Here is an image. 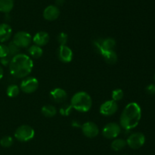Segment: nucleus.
<instances>
[{
  "mask_svg": "<svg viewBox=\"0 0 155 155\" xmlns=\"http://www.w3.org/2000/svg\"><path fill=\"white\" fill-rule=\"evenodd\" d=\"M8 48L9 56L11 57H13V56L18 55V53H20V50H21V48L18 46L13 41H11L9 43L8 45Z\"/></svg>",
  "mask_w": 155,
  "mask_h": 155,
  "instance_id": "4be33fe9",
  "label": "nucleus"
},
{
  "mask_svg": "<svg viewBox=\"0 0 155 155\" xmlns=\"http://www.w3.org/2000/svg\"><path fill=\"white\" fill-rule=\"evenodd\" d=\"M9 56L8 48L7 45L1 43L0 44V59L1 58L6 57V56Z\"/></svg>",
  "mask_w": 155,
  "mask_h": 155,
  "instance_id": "bb28decb",
  "label": "nucleus"
},
{
  "mask_svg": "<svg viewBox=\"0 0 155 155\" xmlns=\"http://www.w3.org/2000/svg\"><path fill=\"white\" fill-rule=\"evenodd\" d=\"M3 76H4V71H3L2 67L1 65H0V80H1V79L2 78Z\"/></svg>",
  "mask_w": 155,
  "mask_h": 155,
  "instance_id": "2f4dec72",
  "label": "nucleus"
},
{
  "mask_svg": "<svg viewBox=\"0 0 155 155\" xmlns=\"http://www.w3.org/2000/svg\"><path fill=\"white\" fill-rule=\"evenodd\" d=\"M35 136V131L28 125L20 126L15 130V138L21 142H27L33 139Z\"/></svg>",
  "mask_w": 155,
  "mask_h": 155,
  "instance_id": "20e7f679",
  "label": "nucleus"
},
{
  "mask_svg": "<svg viewBox=\"0 0 155 155\" xmlns=\"http://www.w3.org/2000/svg\"><path fill=\"white\" fill-rule=\"evenodd\" d=\"M145 91H146L147 94H150V95H154L155 94V84H151L148 85L145 88Z\"/></svg>",
  "mask_w": 155,
  "mask_h": 155,
  "instance_id": "cd10ccee",
  "label": "nucleus"
},
{
  "mask_svg": "<svg viewBox=\"0 0 155 155\" xmlns=\"http://www.w3.org/2000/svg\"><path fill=\"white\" fill-rule=\"evenodd\" d=\"M64 2H65V0H55V4L57 5V6L63 5Z\"/></svg>",
  "mask_w": 155,
  "mask_h": 155,
  "instance_id": "7c9ffc66",
  "label": "nucleus"
},
{
  "mask_svg": "<svg viewBox=\"0 0 155 155\" xmlns=\"http://www.w3.org/2000/svg\"><path fill=\"white\" fill-rule=\"evenodd\" d=\"M73 109L80 112H86L92 108V100L85 91H79L73 95L71 100Z\"/></svg>",
  "mask_w": 155,
  "mask_h": 155,
  "instance_id": "7ed1b4c3",
  "label": "nucleus"
},
{
  "mask_svg": "<svg viewBox=\"0 0 155 155\" xmlns=\"http://www.w3.org/2000/svg\"><path fill=\"white\" fill-rule=\"evenodd\" d=\"M14 140L13 138L11 136H5L0 140V144L3 147H9L13 144Z\"/></svg>",
  "mask_w": 155,
  "mask_h": 155,
  "instance_id": "393cba45",
  "label": "nucleus"
},
{
  "mask_svg": "<svg viewBox=\"0 0 155 155\" xmlns=\"http://www.w3.org/2000/svg\"><path fill=\"white\" fill-rule=\"evenodd\" d=\"M33 62L30 56L24 53H18L12 58L9 64L11 74L16 78H24L31 73Z\"/></svg>",
  "mask_w": 155,
  "mask_h": 155,
  "instance_id": "f257e3e1",
  "label": "nucleus"
},
{
  "mask_svg": "<svg viewBox=\"0 0 155 155\" xmlns=\"http://www.w3.org/2000/svg\"><path fill=\"white\" fill-rule=\"evenodd\" d=\"M50 98L55 103H64L68 98V94L64 89L60 88H54L50 92Z\"/></svg>",
  "mask_w": 155,
  "mask_h": 155,
  "instance_id": "ddd939ff",
  "label": "nucleus"
},
{
  "mask_svg": "<svg viewBox=\"0 0 155 155\" xmlns=\"http://www.w3.org/2000/svg\"><path fill=\"white\" fill-rule=\"evenodd\" d=\"M12 57H11L10 56H8L4 58H1V59H0V62H1L2 65H4V66H7V65H9V64H10L11 60H12Z\"/></svg>",
  "mask_w": 155,
  "mask_h": 155,
  "instance_id": "c85d7f7f",
  "label": "nucleus"
},
{
  "mask_svg": "<svg viewBox=\"0 0 155 155\" xmlns=\"http://www.w3.org/2000/svg\"><path fill=\"white\" fill-rule=\"evenodd\" d=\"M83 135L89 138H95L99 134L98 126L93 122H86L81 126Z\"/></svg>",
  "mask_w": 155,
  "mask_h": 155,
  "instance_id": "9d476101",
  "label": "nucleus"
},
{
  "mask_svg": "<svg viewBox=\"0 0 155 155\" xmlns=\"http://www.w3.org/2000/svg\"><path fill=\"white\" fill-rule=\"evenodd\" d=\"M68 40V35L64 32H61L57 36V41L60 46L66 45Z\"/></svg>",
  "mask_w": 155,
  "mask_h": 155,
  "instance_id": "a878e982",
  "label": "nucleus"
},
{
  "mask_svg": "<svg viewBox=\"0 0 155 155\" xmlns=\"http://www.w3.org/2000/svg\"><path fill=\"white\" fill-rule=\"evenodd\" d=\"M71 125H72V126H74V127H75V128L81 127V125H80V122H77V120H74V121H72Z\"/></svg>",
  "mask_w": 155,
  "mask_h": 155,
  "instance_id": "c756f323",
  "label": "nucleus"
},
{
  "mask_svg": "<svg viewBox=\"0 0 155 155\" xmlns=\"http://www.w3.org/2000/svg\"><path fill=\"white\" fill-rule=\"evenodd\" d=\"M58 57L61 62L64 63H69L72 61L74 53L72 50L67 45L60 46L57 51Z\"/></svg>",
  "mask_w": 155,
  "mask_h": 155,
  "instance_id": "9b49d317",
  "label": "nucleus"
},
{
  "mask_svg": "<svg viewBox=\"0 0 155 155\" xmlns=\"http://www.w3.org/2000/svg\"><path fill=\"white\" fill-rule=\"evenodd\" d=\"M124 93L122 89H120V88H117V89L114 90L111 93V100H114V101L118 102L120 100H122L124 98Z\"/></svg>",
  "mask_w": 155,
  "mask_h": 155,
  "instance_id": "5701e85b",
  "label": "nucleus"
},
{
  "mask_svg": "<svg viewBox=\"0 0 155 155\" xmlns=\"http://www.w3.org/2000/svg\"><path fill=\"white\" fill-rule=\"evenodd\" d=\"M118 110V104L117 102L114 101L113 100H107L104 102L100 106L99 112L102 115L104 116H110L113 115Z\"/></svg>",
  "mask_w": 155,
  "mask_h": 155,
  "instance_id": "1a4fd4ad",
  "label": "nucleus"
},
{
  "mask_svg": "<svg viewBox=\"0 0 155 155\" xmlns=\"http://www.w3.org/2000/svg\"><path fill=\"white\" fill-rule=\"evenodd\" d=\"M145 136L142 132H134L128 137L127 140V145L132 149H139L144 145Z\"/></svg>",
  "mask_w": 155,
  "mask_h": 155,
  "instance_id": "6e6552de",
  "label": "nucleus"
},
{
  "mask_svg": "<svg viewBox=\"0 0 155 155\" xmlns=\"http://www.w3.org/2000/svg\"><path fill=\"white\" fill-rule=\"evenodd\" d=\"M20 87L18 86L17 84H10L8 86L7 90H6V93H7V95L9 97H16L17 96H18V94H20Z\"/></svg>",
  "mask_w": 155,
  "mask_h": 155,
  "instance_id": "412c9836",
  "label": "nucleus"
},
{
  "mask_svg": "<svg viewBox=\"0 0 155 155\" xmlns=\"http://www.w3.org/2000/svg\"><path fill=\"white\" fill-rule=\"evenodd\" d=\"M14 5V0H0V12L8 14L13 9Z\"/></svg>",
  "mask_w": 155,
  "mask_h": 155,
  "instance_id": "f3484780",
  "label": "nucleus"
},
{
  "mask_svg": "<svg viewBox=\"0 0 155 155\" xmlns=\"http://www.w3.org/2000/svg\"><path fill=\"white\" fill-rule=\"evenodd\" d=\"M39 88V81L34 77H26L20 85V89L25 94L34 93Z\"/></svg>",
  "mask_w": 155,
  "mask_h": 155,
  "instance_id": "39448f33",
  "label": "nucleus"
},
{
  "mask_svg": "<svg viewBox=\"0 0 155 155\" xmlns=\"http://www.w3.org/2000/svg\"><path fill=\"white\" fill-rule=\"evenodd\" d=\"M101 56L104 58V61L109 65H114L117 62V54L114 50H108L101 53Z\"/></svg>",
  "mask_w": 155,
  "mask_h": 155,
  "instance_id": "dca6fc26",
  "label": "nucleus"
},
{
  "mask_svg": "<svg viewBox=\"0 0 155 155\" xmlns=\"http://www.w3.org/2000/svg\"><path fill=\"white\" fill-rule=\"evenodd\" d=\"M73 107L71 104H68V103H64V104L62 105L61 106L60 109H59V112H60L61 115H64V116H68L70 115V113L72 111Z\"/></svg>",
  "mask_w": 155,
  "mask_h": 155,
  "instance_id": "b1692460",
  "label": "nucleus"
},
{
  "mask_svg": "<svg viewBox=\"0 0 155 155\" xmlns=\"http://www.w3.org/2000/svg\"><path fill=\"white\" fill-rule=\"evenodd\" d=\"M12 34V29L8 24H0V43H5L8 40Z\"/></svg>",
  "mask_w": 155,
  "mask_h": 155,
  "instance_id": "2eb2a0df",
  "label": "nucleus"
},
{
  "mask_svg": "<svg viewBox=\"0 0 155 155\" xmlns=\"http://www.w3.org/2000/svg\"><path fill=\"white\" fill-rule=\"evenodd\" d=\"M31 35L27 31H18L14 35L13 42L20 48H26L30 45L32 42Z\"/></svg>",
  "mask_w": 155,
  "mask_h": 155,
  "instance_id": "423d86ee",
  "label": "nucleus"
},
{
  "mask_svg": "<svg viewBox=\"0 0 155 155\" xmlns=\"http://www.w3.org/2000/svg\"><path fill=\"white\" fill-rule=\"evenodd\" d=\"M121 132V127L116 122H109L102 129V135L108 139L116 138Z\"/></svg>",
  "mask_w": 155,
  "mask_h": 155,
  "instance_id": "0eeeda50",
  "label": "nucleus"
},
{
  "mask_svg": "<svg viewBox=\"0 0 155 155\" xmlns=\"http://www.w3.org/2000/svg\"><path fill=\"white\" fill-rule=\"evenodd\" d=\"M41 112L44 116L47 118H51L57 114V109L52 105L47 104L42 106L41 109Z\"/></svg>",
  "mask_w": 155,
  "mask_h": 155,
  "instance_id": "a211bd4d",
  "label": "nucleus"
},
{
  "mask_svg": "<svg viewBox=\"0 0 155 155\" xmlns=\"http://www.w3.org/2000/svg\"><path fill=\"white\" fill-rule=\"evenodd\" d=\"M154 82H155V74H154Z\"/></svg>",
  "mask_w": 155,
  "mask_h": 155,
  "instance_id": "473e14b6",
  "label": "nucleus"
},
{
  "mask_svg": "<svg viewBox=\"0 0 155 155\" xmlns=\"http://www.w3.org/2000/svg\"><path fill=\"white\" fill-rule=\"evenodd\" d=\"M28 53L30 56L33 57V59H39L43 54V50H42V47L34 44V45L30 46L29 47Z\"/></svg>",
  "mask_w": 155,
  "mask_h": 155,
  "instance_id": "aec40b11",
  "label": "nucleus"
},
{
  "mask_svg": "<svg viewBox=\"0 0 155 155\" xmlns=\"http://www.w3.org/2000/svg\"><path fill=\"white\" fill-rule=\"evenodd\" d=\"M127 145V144L126 140L123 139V138H116L111 142L110 147H111L112 150H115V151H120L125 148Z\"/></svg>",
  "mask_w": 155,
  "mask_h": 155,
  "instance_id": "6ab92c4d",
  "label": "nucleus"
},
{
  "mask_svg": "<svg viewBox=\"0 0 155 155\" xmlns=\"http://www.w3.org/2000/svg\"><path fill=\"white\" fill-rule=\"evenodd\" d=\"M142 117V109L140 106L135 102L128 103L120 118V126L126 131H130L139 125Z\"/></svg>",
  "mask_w": 155,
  "mask_h": 155,
  "instance_id": "f03ea898",
  "label": "nucleus"
},
{
  "mask_svg": "<svg viewBox=\"0 0 155 155\" xmlns=\"http://www.w3.org/2000/svg\"><path fill=\"white\" fill-rule=\"evenodd\" d=\"M49 35L45 31H39L34 35L32 40L35 43V45H37L39 46H44L49 42Z\"/></svg>",
  "mask_w": 155,
  "mask_h": 155,
  "instance_id": "4468645a",
  "label": "nucleus"
},
{
  "mask_svg": "<svg viewBox=\"0 0 155 155\" xmlns=\"http://www.w3.org/2000/svg\"><path fill=\"white\" fill-rule=\"evenodd\" d=\"M59 15H60V10L57 5H50L47 6L43 11V18L46 21H55L56 19H58Z\"/></svg>",
  "mask_w": 155,
  "mask_h": 155,
  "instance_id": "f8f14e48",
  "label": "nucleus"
},
{
  "mask_svg": "<svg viewBox=\"0 0 155 155\" xmlns=\"http://www.w3.org/2000/svg\"><path fill=\"white\" fill-rule=\"evenodd\" d=\"M120 155H126V154H120Z\"/></svg>",
  "mask_w": 155,
  "mask_h": 155,
  "instance_id": "72a5a7b5",
  "label": "nucleus"
}]
</instances>
